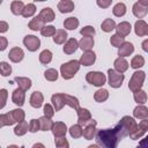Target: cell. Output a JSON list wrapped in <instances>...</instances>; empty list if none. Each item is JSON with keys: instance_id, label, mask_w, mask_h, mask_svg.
Here are the masks:
<instances>
[{"instance_id": "obj_1", "label": "cell", "mask_w": 148, "mask_h": 148, "mask_svg": "<svg viewBox=\"0 0 148 148\" xmlns=\"http://www.w3.org/2000/svg\"><path fill=\"white\" fill-rule=\"evenodd\" d=\"M95 140L101 148H116L120 141L114 128H104L96 131Z\"/></svg>"}, {"instance_id": "obj_2", "label": "cell", "mask_w": 148, "mask_h": 148, "mask_svg": "<svg viewBox=\"0 0 148 148\" xmlns=\"http://www.w3.org/2000/svg\"><path fill=\"white\" fill-rule=\"evenodd\" d=\"M136 121H135V118L134 117H131V116H124L121 117V119L118 121V124L113 127L119 136V139H124L125 136H128L132 131L135 128L136 126Z\"/></svg>"}, {"instance_id": "obj_3", "label": "cell", "mask_w": 148, "mask_h": 148, "mask_svg": "<svg viewBox=\"0 0 148 148\" xmlns=\"http://www.w3.org/2000/svg\"><path fill=\"white\" fill-rule=\"evenodd\" d=\"M80 67H81V65H80L79 60H75V59L69 60L67 62H64L60 66V74L64 80H71L80 71Z\"/></svg>"}, {"instance_id": "obj_4", "label": "cell", "mask_w": 148, "mask_h": 148, "mask_svg": "<svg viewBox=\"0 0 148 148\" xmlns=\"http://www.w3.org/2000/svg\"><path fill=\"white\" fill-rule=\"evenodd\" d=\"M86 81L94 86V87H103L106 83V75L103 72H98V71H91L88 72L86 74Z\"/></svg>"}, {"instance_id": "obj_5", "label": "cell", "mask_w": 148, "mask_h": 148, "mask_svg": "<svg viewBox=\"0 0 148 148\" xmlns=\"http://www.w3.org/2000/svg\"><path fill=\"white\" fill-rule=\"evenodd\" d=\"M145 79H146V72L135 69V72L132 74V76H131V79H130L128 89H130L132 92H133V91H136V90H139V89H141L142 86H143Z\"/></svg>"}, {"instance_id": "obj_6", "label": "cell", "mask_w": 148, "mask_h": 148, "mask_svg": "<svg viewBox=\"0 0 148 148\" xmlns=\"http://www.w3.org/2000/svg\"><path fill=\"white\" fill-rule=\"evenodd\" d=\"M124 80H125L124 73H119V72H117L113 68H109L108 69L106 81H108V83H109V86L111 88H114V89L120 88L121 84H123V82H124Z\"/></svg>"}, {"instance_id": "obj_7", "label": "cell", "mask_w": 148, "mask_h": 148, "mask_svg": "<svg viewBox=\"0 0 148 148\" xmlns=\"http://www.w3.org/2000/svg\"><path fill=\"white\" fill-rule=\"evenodd\" d=\"M147 130H148V118L146 119H141V121L139 124H136L135 128L132 131V133L128 135L132 140H138L140 138H142L146 133H147Z\"/></svg>"}, {"instance_id": "obj_8", "label": "cell", "mask_w": 148, "mask_h": 148, "mask_svg": "<svg viewBox=\"0 0 148 148\" xmlns=\"http://www.w3.org/2000/svg\"><path fill=\"white\" fill-rule=\"evenodd\" d=\"M23 45L30 52H36L40 47V39L35 35H27L23 38Z\"/></svg>"}, {"instance_id": "obj_9", "label": "cell", "mask_w": 148, "mask_h": 148, "mask_svg": "<svg viewBox=\"0 0 148 148\" xmlns=\"http://www.w3.org/2000/svg\"><path fill=\"white\" fill-rule=\"evenodd\" d=\"M96 126H97V121L91 118L86 124V127L83 128V132H82V136L86 140H92L95 138V134H96V131H97Z\"/></svg>"}, {"instance_id": "obj_10", "label": "cell", "mask_w": 148, "mask_h": 148, "mask_svg": "<svg viewBox=\"0 0 148 148\" xmlns=\"http://www.w3.org/2000/svg\"><path fill=\"white\" fill-rule=\"evenodd\" d=\"M95 61H96V53L92 50L84 51L83 54L80 57V60H79L80 65L81 66H86V67H89V66L94 65Z\"/></svg>"}, {"instance_id": "obj_11", "label": "cell", "mask_w": 148, "mask_h": 148, "mask_svg": "<svg viewBox=\"0 0 148 148\" xmlns=\"http://www.w3.org/2000/svg\"><path fill=\"white\" fill-rule=\"evenodd\" d=\"M51 132L54 138H60V136H66V133L68 132L67 125L62 121H56L53 123L51 127Z\"/></svg>"}, {"instance_id": "obj_12", "label": "cell", "mask_w": 148, "mask_h": 148, "mask_svg": "<svg viewBox=\"0 0 148 148\" xmlns=\"http://www.w3.org/2000/svg\"><path fill=\"white\" fill-rule=\"evenodd\" d=\"M8 58H9V60L12 62H15V64L21 62L23 60V58H24V51L18 46H14V47H12L9 50Z\"/></svg>"}, {"instance_id": "obj_13", "label": "cell", "mask_w": 148, "mask_h": 148, "mask_svg": "<svg viewBox=\"0 0 148 148\" xmlns=\"http://www.w3.org/2000/svg\"><path fill=\"white\" fill-rule=\"evenodd\" d=\"M75 111H76V116H77V124L86 125L91 119V113H90V111L88 109L79 106Z\"/></svg>"}, {"instance_id": "obj_14", "label": "cell", "mask_w": 148, "mask_h": 148, "mask_svg": "<svg viewBox=\"0 0 148 148\" xmlns=\"http://www.w3.org/2000/svg\"><path fill=\"white\" fill-rule=\"evenodd\" d=\"M134 32L136 36L139 37H145L148 35V24L145 20L139 18L135 23H134Z\"/></svg>"}, {"instance_id": "obj_15", "label": "cell", "mask_w": 148, "mask_h": 148, "mask_svg": "<svg viewBox=\"0 0 148 148\" xmlns=\"http://www.w3.org/2000/svg\"><path fill=\"white\" fill-rule=\"evenodd\" d=\"M12 101L15 105L17 106H22L25 102V91L20 89V88H16L13 92H12Z\"/></svg>"}, {"instance_id": "obj_16", "label": "cell", "mask_w": 148, "mask_h": 148, "mask_svg": "<svg viewBox=\"0 0 148 148\" xmlns=\"http://www.w3.org/2000/svg\"><path fill=\"white\" fill-rule=\"evenodd\" d=\"M79 49V42L75 38H69L64 43L62 51L65 54H73Z\"/></svg>"}, {"instance_id": "obj_17", "label": "cell", "mask_w": 148, "mask_h": 148, "mask_svg": "<svg viewBox=\"0 0 148 148\" xmlns=\"http://www.w3.org/2000/svg\"><path fill=\"white\" fill-rule=\"evenodd\" d=\"M29 103L32 108L35 109H39L43 106V103H44V96L40 91H34L29 98Z\"/></svg>"}, {"instance_id": "obj_18", "label": "cell", "mask_w": 148, "mask_h": 148, "mask_svg": "<svg viewBox=\"0 0 148 148\" xmlns=\"http://www.w3.org/2000/svg\"><path fill=\"white\" fill-rule=\"evenodd\" d=\"M114 30H116V34H118V35H120V36H123V37H126V36H128V35L131 34L132 25H131L130 22L123 21V22L116 24Z\"/></svg>"}, {"instance_id": "obj_19", "label": "cell", "mask_w": 148, "mask_h": 148, "mask_svg": "<svg viewBox=\"0 0 148 148\" xmlns=\"http://www.w3.org/2000/svg\"><path fill=\"white\" fill-rule=\"evenodd\" d=\"M134 52V45L131 42H124L119 47H118V56L119 57H130Z\"/></svg>"}, {"instance_id": "obj_20", "label": "cell", "mask_w": 148, "mask_h": 148, "mask_svg": "<svg viewBox=\"0 0 148 148\" xmlns=\"http://www.w3.org/2000/svg\"><path fill=\"white\" fill-rule=\"evenodd\" d=\"M51 104L53 105L56 112L60 111L64 106H65V102H64V92H56L51 96Z\"/></svg>"}, {"instance_id": "obj_21", "label": "cell", "mask_w": 148, "mask_h": 148, "mask_svg": "<svg viewBox=\"0 0 148 148\" xmlns=\"http://www.w3.org/2000/svg\"><path fill=\"white\" fill-rule=\"evenodd\" d=\"M14 81L16 82L17 88H20V89H22V90H24V91L29 90V89L31 88V86H32L31 79H29V77H27V76H15V77H14Z\"/></svg>"}, {"instance_id": "obj_22", "label": "cell", "mask_w": 148, "mask_h": 148, "mask_svg": "<svg viewBox=\"0 0 148 148\" xmlns=\"http://www.w3.org/2000/svg\"><path fill=\"white\" fill-rule=\"evenodd\" d=\"M38 16L44 21V23H50V22H52V21L56 18V14H54V12H53V9H52L51 7H45V8H43V9L39 12Z\"/></svg>"}, {"instance_id": "obj_23", "label": "cell", "mask_w": 148, "mask_h": 148, "mask_svg": "<svg viewBox=\"0 0 148 148\" xmlns=\"http://www.w3.org/2000/svg\"><path fill=\"white\" fill-rule=\"evenodd\" d=\"M133 117L140 120L148 118V108L145 104H138L133 110Z\"/></svg>"}, {"instance_id": "obj_24", "label": "cell", "mask_w": 148, "mask_h": 148, "mask_svg": "<svg viewBox=\"0 0 148 148\" xmlns=\"http://www.w3.org/2000/svg\"><path fill=\"white\" fill-rule=\"evenodd\" d=\"M57 8L59 9L60 13L67 14V13H71V12L74 10L75 5H74V2L72 0H60L58 6H57Z\"/></svg>"}, {"instance_id": "obj_25", "label": "cell", "mask_w": 148, "mask_h": 148, "mask_svg": "<svg viewBox=\"0 0 148 148\" xmlns=\"http://www.w3.org/2000/svg\"><path fill=\"white\" fill-rule=\"evenodd\" d=\"M132 13H133V15L135 16V17H138V18H143L147 14H148V7H146V6H142V5H140L138 1L133 5V7H132Z\"/></svg>"}, {"instance_id": "obj_26", "label": "cell", "mask_w": 148, "mask_h": 148, "mask_svg": "<svg viewBox=\"0 0 148 148\" xmlns=\"http://www.w3.org/2000/svg\"><path fill=\"white\" fill-rule=\"evenodd\" d=\"M128 62L124 57H118L114 61H113V69H116L119 73H125L128 69Z\"/></svg>"}, {"instance_id": "obj_27", "label": "cell", "mask_w": 148, "mask_h": 148, "mask_svg": "<svg viewBox=\"0 0 148 148\" xmlns=\"http://www.w3.org/2000/svg\"><path fill=\"white\" fill-rule=\"evenodd\" d=\"M45 25V23H44V21L37 15V16H32V18L29 21V23H28V28L30 29V30H32V31H39Z\"/></svg>"}, {"instance_id": "obj_28", "label": "cell", "mask_w": 148, "mask_h": 148, "mask_svg": "<svg viewBox=\"0 0 148 148\" xmlns=\"http://www.w3.org/2000/svg\"><path fill=\"white\" fill-rule=\"evenodd\" d=\"M52 37H53V42L56 44L61 45L68 39V34H67V31L65 29H58V30H56V32H54V35Z\"/></svg>"}, {"instance_id": "obj_29", "label": "cell", "mask_w": 148, "mask_h": 148, "mask_svg": "<svg viewBox=\"0 0 148 148\" xmlns=\"http://www.w3.org/2000/svg\"><path fill=\"white\" fill-rule=\"evenodd\" d=\"M94 44H95L94 37H82V38L79 40V47H80L83 52H84V51H90V50H92Z\"/></svg>"}, {"instance_id": "obj_30", "label": "cell", "mask_w": 148, "mask_h": 148, "mask_svg": "<svg viewBox=\"0 0 148 148\" xmlns=\"http://www.w3.org/2000/svg\"><path fill=\"white\" fill-rule=\"evenodd\" d=\"M64 102H65V105L76 110L79 106H80V102L79 99L73 96V95H69V94H64Z\"/></svg>"}, {"instance_id": "obj_31", "label": "cell", "mask_w": 148, "mask_h": 148, "mask_svg": "<svg viewBox=\"0 0 148 148\" xmlns=\"http://www.w3.org/2000/svg\"><path fill=\"white\" fill-rule=\"evenodd\" d=\"M108 98H109V91H108L105 88H103V87H101V88H99L98 90H96L95 94H94V99H95V102H97V103H103V102H105Z\"/></svg>"}, {"instance_id": "obj_32", "label": "cell", "mask_w": 148, "mask_h": 148, "mask_svg": "<svg viewBox=\"0 0 148 148\" xmlns=\"http://www.w3.org/2000/svg\"><path fill=\"white\" fill-rule=\"evenodd\" d=\"M38 121H39V128H40V131H43V132L51 131V127H52V125H53L52 118L42 116L40 118H38Z\"/></svg>"}, {"instance_id": "obj_33", "label": "cell", "mask_w": 148, "mask_h": 148, "mask_svg": "<svg viewBox=\"0 0 148 148\" xmlns=\"http://www.w3.org/2000/svg\"><path fill=\"white\" fill-rule=\"evenodd\" d=\"M79 24H80V21L75 16L67 17L64 21V28H65V30H75L79 27Z\"/></svg>"}, {"instance_id": "obj_34", "label": "cell", "mask_w": 148, "mask_h": 148, "mask_svg": "<svg viewBox=\"0 0 148 148\" xmlns=\"http://www.w3.org/2000/svg\"><path fill=\"white\" fill-rule=\"evenodd\" d=\"M126 12H127V7L124 2H118L112 8V14L116 17H123L126 14Z\"/></svg>"}, {"instance_id": "obj_35", "label": "cell", "mask_w": 148, "mask_h": 148, "mask_svg": "<svg viewBox=\"0 0 148 148\" xmlns=\"http://www.w3.org/2000/svg\"><path fill=\"white\" fill-rule=\"evenodd\" d=\"M28 132V123L25 120L16 123V126L14 127V134L16 136H23Z\"/></svg>"}, {"instance_id": "obj_36", "label": "cell", "mask_w": 148, "mask_h": 148, "mask_svg": "<svg viewBox=\"0 0 148 148\" xmlns=\"http://www.w3.org/2000/svg\"><path fill=\"white\" fill-rule=\"evenodd\" d=\"M133 98L134 102L138 104H146L147 102V92L141 88L136 91H133Z\"/></svg>"}, {"instance_id": "obj_37", "label": "cell", "mask_w": 148, "mask_h": 148, "mask_svg": "<svg viewBox=\"0 0 148 148\" xmlns=\"http://www.w3.org/2000/svg\"><path fill=\"white\" fill-rule=\"evenodd\" d=\"M9 113L13 117V119H14L15 123H20V121H23L25 119V112L20 106L16 108V109H13L12 111H9Z\"/></svg>"}, {"instance_id": "obj_38", "label": "cell", "mask_w": 148, "mask_h": 148, "mask_svg": "<svg viewBox=\"0 0 148 148\" xmlns=\"http://www.w3.org/2000/svg\"><path fill=\"white\" fill-rule=\"evenodd\" d=\"M68 132H69V135H71L73 139H79V138L82 136V132H83L82 125H80V124H74V125H72V126L68 128Z\"/></svg>"}, {"instance_id": "obj_39", "label": "cell", "mask_w": 148, "mask_h": 148, "mask_svg": "<svg viewBox=\"0 0 148 148\" xmlns=\"http://www.w3.org/2000/svg\"><path fill=\"white\" fill-rule=\"evenodd\" d=\"M23 8H24V3L22 1H20V0H14L10 3V12L14 15H17V16L21 15Z\"/></svg>"}, {"instance_id": "obj_40", "label": "cell", "mask_w": 148, "mask_h": 148, "mask_svg": "<svg viewBox=\"0 0 148 148\" xmlns=\"http://www.w3.org/2000/svg\"><path fill=\"white\" fill-rule=\"evenodd\" d=\"M52 58H53V54L50 50L45 49L43 50L40 53H39V62L43 64V65H47L52 61Z\"/></svg>"}, {"instance_id": "obj_41", "label": "cell", "mask_w": 148, "mask_h": 148, "mask_svg": "<svg viewBox=\"0 0 148 148\" xmlns=\"http://www.w3.org/2000/svg\"><path fill=\"white\" fill-rule=\"evenodd\" d=\"M145 64H146L145 58H143L142 56H140V54H136V56H134V57L132 58L130 65H131V67H132L133 69H139V68L143 67Z\"/></svg>"}, {"instance_id": "obj_42", "label": "cell", "mask_w": 148, "mask_h": 148, "mask_svg": "<svg viewBox=\"0 0 148 148\" xmlns=\"http://www.w3.org/2000/svg\"><path fill=\"white\" fill-rule=\"evenodd\" d=\"M14 124H16V123L14 121V119H13V117L10 116L9 112H8V113H2V114H0V130H1L3 126H12V125H14Z\"/></svg>"}, {"instance_id": "obj_43", "label": "cell", "mask_w": 148, "mask_h": 148, "mask_svg": "<svg viewBox=\"0 0 148 148\" xmlns=\"http://www.w3.org/2000/svg\"><path fill=\"white\" fill-rule=\"evenodd\" d=\"M36 6L35 3H28V5H24V8L22 10V16L25 17V18H29V17H32L35 14H36Z\"/></svg>"}, {"instance_id": "obj_44", "label": "cell", "mask_w": 148, "mask_h": 148, "mask_svg": "<svg viewBox=\"0 0 148 148\" xmlns=\"http://www.w3.org/2000/svg\"><path fill=\"white\" fill-rule=\"evenodd\" d=\"M114 28H116V22L112 18H105L101 24V29L104 32H111L112 30H114Z\"/></svg>"}, {"instance_id": "obj_45", "label": "cell", "mask_w": 148, "mask_h": 148, "mask_svg": "<svg viewBox=\"0 0 148 148\" xmlns=\"http://www.w3.org/2000/svg\"><path fill=\"white\" fill-rule=\"evenodd\" d=\"M58 76H59V73L57 69L54 68H47L45 72H44V77L45 80L50 81V82H54L58 80Z\"/></svg>"}, {"instance_id": "obj_46", "label": "cell", "mask_w": 148, "mask_h": 148, "mask_svg": "<svg viewBox=\"0 0 148 148\" xmlns=\"http://www.w3.org/2000/svg\"><path fill=\"white\" fill-rule=\"evenodd\" d=\"M12 74V66L7 61H0V75L9 76Z\"/></svg>"}, {"instance_id": "obj_47", "label": "cell", "mask_w": 148, "mask_h": 148, "mask_svg": "<svg viewBox=\"0 0 148 148\" xmlns=\"http://www.w3.org/2000/svg\"><path fill=\"white\" fill-rule=\"evenodd\" d=\"M56 27L54 25H44L39 31H40V35L43 36V37H51V36H53L54 35V32H56Z\"/></svg>"}, {"instance_id": "obj_48", "label": "cell", "mask_w": 148, "mask_h": 148, "mask_svg": "<svg viewBox=\"0 0 148 148\" xmlns=\"http://www.w3.org/2000/svg\"><path fill=\"white\" fill-rule=\"evenodd\" d=\"M124 42H125V37H123V36H120L118 34H114V35H112L110 37V44L112 46H114V47H119Z\"/></svg>"}, {"instance_id": "obj_49", "label": "cell", "mask_w": 148, "mask_h": 148, "mask_svg": "<svg viewBox=\"0 0 148 148\" xmlns=\"http://www.w3.org/2000/svg\"><path fill=\"white\" fill-rule=\"evenodd\" d=\"M80 34L82 35V37H94L96 34V30L92 25H86L80 30Z\"/></svg>"}, {"instance_id": "obj_50", "label": "cell", "mask_w": 148, "mask_h": 148, "mask_svg": "<svg viewBox=\"0 0 148 148\" xmlns=\"http://www.w3.org/2000/svg\"><path fill=\"white\" fill-rule=\"evenodd\" d=\"M54 145L57 148H68L69 147V142L67 141L66 136L54 138Z\"/></svg>"}, {"instance_id": "obj_51", "label": "cell", "mask_w": 148, "mask_h": 148, "mask_svg": "<svg viewBox=\"0 0 148 148\" xmlns=\"http://www.w3.org/2000/svg\"><path fill=\"white\" fill-rule=\"evenodd\" d=\"M43 112H44V116H45V117L52 118V117L54 116L56 110H54V108H53L52 104L46 103V104H44V106H43Z\"/></svg>"}, {"instance_id": "obj_52", "label": "cell", "mask_w": 148, "mask_h": 148, "mask_svg": "<svg viewBox=\"0 0 148 148\" xmlns=\"http://www.w3.org/2000/svg\"><path fill=\"white\" fill-rule=\"evenodd\" d=\"M28 131H29L30 133H36V132L40 131L38 119H31V120L29 121V124H28Z\"/></svg>"}, {"instance_id": "obj_53", "label": "cell", "mask_w": 148, "mask_h": 148, "mask_svg": "<svg viewBox=\"0 0 148 148\" xmlns=\"http://www.w3.org/2000/svg\"><path fill=\"white\" fill-rule=\"evenodd\" d=\"M7 98H8V90L5 88L0 89V110L6 106Z\"/></svg>"}, {"instance_id": "obj_54", "label": "cell", "mask_w": 148, "mask_h": 148, "mask_svg": "<svg viewBox=\"0 0 148 148\" xmlns=\"http://www.w3.org/2000/svg\"><path fill=\"white\" fill-rule=\"evenodd\" d=\"M112 1H113V0H96V3H97V6H98L99 8L105 9V8H109V7L111 6Z\"/></svg>"}, {"instance_id": "obj_55", "label": "cell", "mask_w": 148, "mask_h": 148, "mask_svg": "<svg viewBox=\"0 0 148 148\" xmlns=\"http://www.w3.org/2000/svg\"><path fill=\"white\" fill-rule=\"evenodd\" d=\"M8 46V39L3 36H0V52L5 51Z\"/></svg>"}, {"instance_id": "obj_56", "label": "cell", "mask_w": 148, "mask_h": 148, "mask_svg": "<svg viewBox=\"0 0 148 148\" xmlns=\"http://www.w3.org/2000/svg\"><path fill=\"white\" fill-rule=\"evenodd\" d=\"M8 28H9V25H8V23L6 21H0V34L7 32Z\"/></svg>"}, {"instance_id": "obj_57", "label": "cell", "mask_w": 148, "mask_h": 148, "mask_svg": "<svg viewBox=\"0 0 148 148\" xmlns=\"http://www.w3.org/2000/svg\"><path fill=\"white\" fill-rule=\"evenodd\" d=\"M142 50L145 52H148V39H145L142 42Z\"/></svg>"}, {"instance_id": "obj_58", "label": "cell", "mask_w": 148, "mask_h": 148, "mask_svg": "<svg viewBox=\"0 0 148 148\" xmlns=\"http://www.w3.org/2000/svg\"><path fill=\"white\" fill-rule=\"evenodd\" d=\"M138 2H139L140 5H142V6L148 7V0H138Z\"/></svg>"}, {"instance_id": "obj_59", "label": "cell", "mask_w": 148, "mask_h": 148, "mask_svg": "<svg viewBox=\"0 0 148 148\" xmlns=\"http://www.w3.org/2000/svg\"><path fill=\"white\" fill-rule=\"evenodd\" d=\"M32 147H34V148H36V147H42V148H44V145H43V143H35Z\"/></svg>"}, {"instance_id": "obj_60", "label": "cell", "mask_w": 148, "mask_h": 148, "mask_svg": "<svg viewBox=\"0 0 148 148\" xmlns=\"http://www.w3.org/2000/svg\"><path fill=\"white\" fill-rule=\"evenodd\" d=\"M34 1H36V2H37V1H38V2H43V1H46V0H34Z\"/></svg>"}, {"instance_id": "obj_61", "label": "cell", "mask_w": 148, "mask_h": 148, "mask_svg": "<svg viewBox=\"0 0 148 148\" xmlns=\"http://www.w3.org/2000/svg\"><path fill=\"white\" fill-rule=\"evenodd\" d=\"M1 3H2V0H0V5H1Z\"/></svg>"}]
</instances>
